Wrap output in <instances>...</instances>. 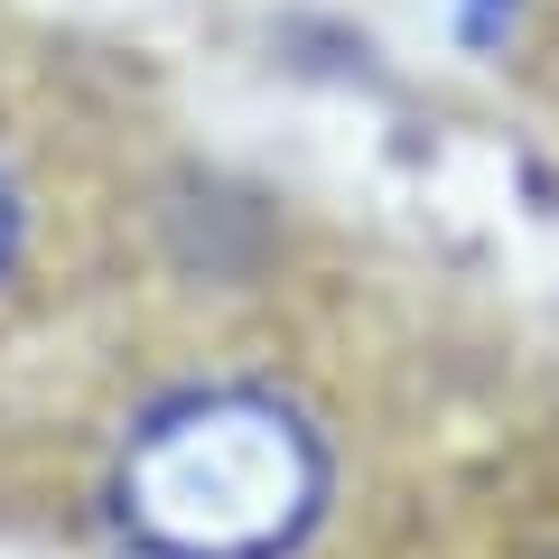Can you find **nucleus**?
<instances>
[{
  "label": "nucleus",
  "mask_w": 559,
  "mask_h": 559,
  "mask_svg": "<svg viewBox=\"0 0 559 559\" xmlns=\"http://www.w3.org/2000/svg\"><path fill=\"white\" fill-rule=\"evenodd\" d=\"M336 457L299 401L261 382H197L131 419L112 457V522L140 559H289L326 522Z\"/></svg>",
  "instance_id": "f257e3e1"
},
{
  "label": "nucleus",
  "mask_w": 559,
  "mask_h": 559,
  "mask_svg": "<svg viewBox=\"0 0 559 559\" xmlns=\"http://www.w3.org/2000/svg\"><path fill=\"white\" fill-rule=\"evenodd\" d=\"M10 261H20V187L0 178V271H10Z\"/></svg>",
  "instance_id": "f03ea898"
}]
</instances>
